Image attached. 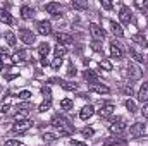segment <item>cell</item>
<instances>
[{
	"label": "cell",
	"instance_id": "15",
	"mask_svg": "<svg viewBox=\"0 0 148 146\" xmlns=\"http://www.w3.org/2000/svg\"><path fill=\"white\" fill-rule=\"evenodd\" d=\"M138 100H140L141 103H147L148 102V83H143V84H141V88H140V91H138Z\"/></svg>",
	"mask_w": 148,
	"mask_h": 146
},
{
	"label": "cell",
	"instance_id": "19",
	"mask_svg": "<svg viewBox=\"0 0 148 146\" xmlns=\"http://www.w3.org/2000/svg\"><path fill=\"white\" fill-rule=\"evenodd\" d=\"M110 28H112V33H114L117 38H122V36H124V29H122V26H121V24H117V23H114V21H112V23H110Z\"/></svg>",
	"mask_w": 148,
	"mask_h": 146
},
{
	"label": "cell",
	"instance_id": "32",
	"mask_svg": "<svg viewBox=\"0 0 148 146\" xmlns=\"http://www.w3.org/2000/svg\"><path fill=\"white\" fill-rule=\"evenodd\" d=\"M50 108H52V102H47V100H45V102L38 107V112L43 113V112H47V110H50Z\"/></svg>",
	"mask_w": 148,
	"mask_h": 146
},
{
	"label": "cell",
	"instance_id": "31",
	"mask_svg": "<svg viewBox=\"0 0 148 146\" xmlns=\"http://www.w3.org/2000/svg\"><path fill=\"white\" fill-rule=\"evenodd\" d=\"M43 141L45 143H53V141H57V136L52 134V132H45L43 134Z\"/></svg>",
	"mask_w": 148,
	"mask_h": 146
},
{
	"label": "cell",
	"instance_id": "40",
	"mask_svg": "<svg viewBox=\"0 0 148 146\" xmlns=\"http://www.w3.org/2000/svg\"><path fill=\"white\" fill-rule=\"evenodd\" d=\"M122 91H124L127 96H133V95H134V91H133V88H131V86H122Z\"/></svg>",
	"mask_w": 148,
	"mask_h": 146
},
{
	"label": "cell",
	"instance_id": "44",
	"mask_svg": "<svg viewBox=\"0 0 148 146\" xmlns=\"http://www.w3.org/2000/svg\"><path fill=\"white\" fill-rule=\"evenodd\" d=\"M7 55H9L7 48H5V46H2V48H0V57H7Z\"/></svg>",
	"mask_w": 148,
	"mask_h": 146
},
{
	"label": "cell",
	"instance_id": "2",
	"mask_svg": "<svg viewBox=\"0 0 148 146\" xmlns=\"http://www.w3.org/2000/svg\"><path fill=\"white\" fill-rule=\"evenodd\" d=\"M109 129H110V132H114V134H122V132L126 131V122H124V119H122V117H117L115 120H112V124L109 126Z\"/></svg>",
	"mask_w": 148,
	"mask_h": 146
},
{
	"label": "cell",
	"instance_id": "10",
	"mask_svg": "<svg viewBox=\"0 0 148 146\" xmlns=\"http://www.w3.org/2000/svg\"><path fill=\"white\" fill-rule=\"evenodd\" d=\"M129 134H131L133 138L143 136V134H145V126H143V124H140V122L133 124V126H131V129H129Z\"/></svg>",
	"mask_w": 148,
	"mask_h": 146
},
{
	"label": "cell",
	"instance_id": "42",
	"mask_svg": "<svg viewBox=\"0 0 148 146\" xmlns=\"http://www.w3.org/2000/svg\"><path fill=\"white\" fill-rule=\"evenodd\" d=\"M67 76H69V77L76 76V67H74L73 64H69V69H67Z\"/></svg>",
	"mask_w": 148,
	"mask_h": 146
},
{
	"label": "cell",
	"instance_id": "28",
	"mask_svg": "<svg viewBox=\"0 0 148 146\" xmlns=\"http://www.w3.org/2000/svg\"><path fill=\"white\" fill-rule=\"evenodd\" d=\"M74 107V102L71 98H64L62 102H60V108L62 110H71Z\"/></svg>",
	"mask_w": 148,
	"mask_h": 146
},
{
	"label": "cell",
	"instance_id": "11",
	"mask_svg": "<svg viewBox=\"0 0 148 146\" xmlns=\"http://www.w3.org/2000/svg\"><path fill=\"white\" fill-rule=\"evenodd\" d=\"M45 10L48 12V14H52V16H59V12H60V3L59 2H50V3H45Z\"/></svg>",
	"mask_w": 148,
	"mask_h": 146
},
{
	"label": "cell",
	"instance_id": "4",
	"mask_svg": "<svg viewBox=\"0 0 148 146\" xmlns=\"http://www.w3.org/2000/svg\"><path fill=\"white\" fill-rule=\"evenodd\" d=\"M36 28H38V33L47 36V35H52V23L50 21H38L36 23Z\"/></svg>",
	"mask_w": 148,
	"mask_h": 146
},
{
	"label": "cell",
	"instance_id": "14",
	"mask_svg": "<svg viewBox=\"0 0 148 146\" xmlns=\"http://www.w3.org/2000/svg\"><path fill=\"white\" fill-rule=\"evenodd\" d=\"M95 113V108H93V105H86V107H83L81 112H79V119H83V120H88L91 115Z\"/></svg>",
	"mask_w": 148,
	"mask_h": 146
},
{
	"label": "cell",
	"instance_id": "13",
	"mask_svg": "<svg viewBox=\"0 0 148 146\" xmlns=\"http://www.w3.org/2000/svg\"><path fill=\"white\" fill-rule=\"evenodd\" d=\"M55 40L60 43V45H71V43H74V40H73V36L71 35H66V33H57L55 35Z\"/></svg>",
	"mask_w": 148,
	"mask_h": 146
},
{
	"label": "cell",
	"instance_id": "18",
	"mask_svg": "<svg viewBox=\"0 0 148 146\" xmlns=\"http://www.w3.org/2000/svg\"><path fill=\"white\" fill-rule=\"evenodd\" d=\"M33 14H35V12H33V9H31L29 5H23V7H21V17H23V19H31Z\"/></svg>",
	"mask_w": 148,
	"mask_h": 146
},
{
	"label": "cell",
	"instance_id": "47",
	"mask_svg": "<svg viewBox=\"0 0 148 146\" xmlns=\"http://www.w3.org/2000/svg\"><path fill=\"white\" fill-rule=\"evenodd\" d=\"M9 108H10V105L7 103V105H3V107H2V112H3V113H7V112H9Z\"/></svg>",
	"mask_w": 148,
	"mask_h": 146
},
{
	"label": "cell",
	"instance_id": "16",
	"mask_svg": "<svg viewBox=\"0 0 148 146\" xmlns=\"http://www.w3.org/2000/svg\"><path fill=\"white\" fill-rule=\"evenodd\" d=\"M110 55H112V59H115V60H121V59H122V50H121L115 43L110 45Z\"/></svg>",
	"mask_w": 148,
	"mask_h": 146
},
{
	"label": "cell",
	"instance_id": "27",
	"mask_svg": "<svg viewBox=\"0 0 148 146\" xmlns=\"http://www.w3.org/2000/svg\"><path fill=\"white\" fill-rule=\"evenodd\" d=\"M83 76H84V79H88V83H90V84H91V83H97V74L93 72L91 69H86Z\"/></svg>",
	"mask_w": 148,
	"mask_h": 146
},
{
	"label": "cell",
	"instance_id": "3",
	"mask_svg": "<svg viewBox=\"0 0 148 146\" xmlns=\"http://www.w3.org/2000/svg\"><path fill=\"white\" fill-rule=\"evenodd\" d=\"M19 38H21V41H24L26 45H33V43L36 41L33 31H29L28 28H21V29H19Z\"/></svg>",
	"mask_w": 148,
	"mask_h": 146
},
{
	"label": "cell",
	"instance_id": "48",
	"mask_svg": "<svg viewBox=\"0 0 148 146\" xmlns=\"http://www.w3.org/2000/svg\"><path fill=\"white\" fill-rule=\"evenodd\" d=\"M41 65H45V67H47V65H48V60H47V59H41Z\"/></svg>",
	"mask_w": 148,
	"mask_h": 146
},
{
	"label": "cell",
	"instance_id": "35",
	"mask_svg": "<svg viewBox=\"0 0 148 146\" xmlns=\"http://www.w3.org/2000/svg\"><path fill=\"white\" fill-rule=\"evenodd\" d=\"M50 65H52V69H55V71H57V69H60V65H62V59L55 57V59H53V62H52Z\"/></svg>",
	"mask_w": 148,
	"mask_h": 146
},
{
	"label": "cell",
	"instance_id": "38",
	"mask_svg": "<svg viewBox=\"0 0 148 146\" xmlns=\"http://www.w3.org/2000/svg\"><path fill=\"white\" fill-rule=\"evenodd\" d=\"M81 132H83V136H86V138H88V136H93V134H95V131H93L91 127H84V129H83Z\"/></svg>",
	"mask_w": 148,
	"mask_h": 146
},
{
	"label": "cell",
	"instance_id": "1",
	"mask_svg": "<svg viewBox=\"0 0 148 146\" xmlns=\"http://www.w3.org/2000/svg\"><path fill=\"white\" fill-rule=\"evenodd\" d=\"M52 126L57 127L62 136H71L74 132V127L71 126V122H69L66 117H62V115H55V117L52 119Z\"/></svg>",
	"mask_w": 148,
	"mask_h": 146
},
{
	"label": "cell",
	"instance_id": "34",
	"mask_svg": "<svg viewBox=\"0 0 148 146\" xmlns=\"http://www.w3.org/2000/svg\"><path fill=\"white\" fill-rule=\"evenodd\" d=\"M126 108L129 110L131 113H134V112H136V103H134L133 100H126Z\"/></svg>",
	"mask_w": 148,
	"mask_h": 146
},
{
	"label": "cell",
	"instance_id": "23",
	"mask_svg": "<svg viewBox=\"0 0 148 146\" xmlns=\"http://www.w3.org/2000/svg\"><path fill=\"white\" fill-rule=\"evenodd\" d=\"M103 146H126V141H122L119 138H112V139H107Z\"/></svg>",
	"mask_w": 148,
	"mask_h": 146
},
{
	"label": "cell",
	"instance_id": "22",
	"mask_svg": "<svg viewBox=\"0 0 148 146\" xmlns=\"http://www.w3.org/2000/svg\"><path fill=\"white\" fill-rule=\"evenodd\" d=\"M71 5H73L76 10H86V9H88V3H86L84 0H73Z\"/></svg>",
	"mask_w": 148,
	"mask_h": 146
},
{
	"label": "cell",
	"instance_id": "45",
	"mask_svg": "<svg viewBox=\"0 0 148 146\" xmlns=\"http://www.w3.org/2000/svg\"><path fill=\"white\" fill-rule=\"evenodd\" d=\"M141 113H143V117H147V119H148V103L145 105V107H143V110H141Z\"/></svg>",
	"mask_w": 148,
	"mask_h": 146
},
{
	"label": "cell",
	"instance_id": "39",
	"mask_svg": "<svg viewBox=\"0 0 148 146\" xmlns=\"http://www.w3.org/2000/svg\"><path fill=\"white\" fill-rule=\"evenodd\" d=\"M5 146H23V145L17 139H9V141H5Z\"/></svg>",
	"mask_w": 148,
	"mask_h": 146
},
{
	"label": "cell",
	"instance_id": "17",
	"mask_svg": "<svg viewBox=\"0 0 148 146\" xmlns=\"http://www.w3.org/2000/svg\"><path fill=\"white\" fill-rule=\"evenodd\" d=\"M59 84H60V88H64L66 91H76V89H77V84H76V83H69V81L59 79Z\"/></svg>",
	"mask_w": 148,
	"mask_h": 146
},
{
	"label": "cell",
	"instance_id": "36",
	"mask_svg": "<svg viewBox=\"0 0 148 146\" xmlns=\"http://www.w3.org/2000/svg\"><path fill=\"white\" fill-rule=\"evenodd\" d=\"M91 48L95 50V52H102V41H91Z\"/></svg>",
	"mask_w": 148,
	"mask_h": 146
},
{
	"label": "cell",
	"instance_id": "20",
	"mask_svg": "<svg viewBox=\"0 0 148 146\" xmlns=\"http://www.w3.org/2000/svg\"><path fill=\"white\" fill-rule=\"evenodd\" d=\"M0 21H2V23H5V24H12V16L9 14V10L0 9Z\"/></svg>",
	"mask_w": 148,
	"mask_h": 146
},
{
	"label": "cell",
	"instance_id": "8",
	"mask_svg": "<svg viewBox=\"0 0 148 146\" xmlns=\"http://www.w3.org/2000/svg\"><path fill=\"white\" fill-rule=\"evenodd\" d=\"M127 74H129V77L131 79H134V81H138V79H141V69L136 65V64H131V62H127Z\"/></svg>",
	"mask_w": 148,
	"mask_h": 146
},
{
	"label": "cell",
	"instance_id": "29",
	"mask_svg": "<svg viewBox=\"0 0 148 146\" xmlns=\"http://www.w3.org/2000/svg\"><path fill=\"white\" fill-rule=\"evenodd\" d=\"M5 40H7V45L9 46H16V35L12 31H7L5 33Z\"/></svg>",
	"mask_w": 148,
	"mask_h": 146
},
{
	"label": "cell",
	"instance_id": "26",
	"mask_svg": "<svg viewBox=\"0 0 148 146\" xmlns=\"http://www.w3.org/2000/svg\"><path fill=\"white\" fill-rule=\"evenodd\" d=\"M129 55H131L136 62H143V55H141V53H140L134 46H129Z\"/></svg>",
	"mask_w": 148,
	"mask_h": 146
},
{
	"label": "cell",
	"instance_id": "25",
	"mask_svg": "<svg viewBox=\"0 0 148 146\" xmlns=\"http://www.w3.org/2000/svg\"><path fill=\"white\" fill-rule=\"evenodd\" d=\"M133 41L138 43V45L143 46V48H147L148 46V41H147V38L143 36V35H134V36H133Z\"/></svg>",
	"mask_w": 148,
	"mask_h": 146
},
{
	"label": "cell",
	"instance_id": "9",
	"mask_svg": "<svg viewBox=\"0 0 148 146\" xmlns=\"http://www.w3.org/2000/svg\"><path fill=\"white\" fill-rule=\"evenodd\" d=\"M90 89L95 91V93H98V95H109V93H110V88L105 86V84H100L98 81H97V83H91V84H90Z\"/></svg>",
	"mask_w": 148,
	"mask_h": 146
},
{
	"label": "cell",
	"instance_id": "49",
	"mask_svg": "<svg viewBox=\"0 0 148 146\" xmlns=\"http://www.w3.org/2000/svg\"><path fill=\"white\" fill-rule=\"evenodd\" d=\"M3 69V62H2V57H0V71Z\"/></svg>",
	"mask_w": 148,
	"mask_h": 146
},
{
	"label": "cell",
	"instance_id": "33",
	"mask_svg": "<svg viewBox=\"0 0 148 146\" xmlns=\"http://www.w3.org/2000/svg\"><path fill=\"white\" fill-rule=\"evenodd\" d=\"M100 67L103 69V71H112V64H110V60H100Z\"/></svg>",
	"mask_w": 148,
	"mask_h": 146
},
{
	"label": "cell",
	"instance_id": "6",
	"mask_svg": "<svg viewBox=\"0 0 148 146\" xmlns=\"http://www.w3.org/2000/svg\"><path fill=\"white\" fill-rule=\"evenodd\" d=\"M33 126V122L31 120H19V122H16L14 126H12V132H24V131H28L29 127Z\"/></svg>",
	"mask_w": 148,
	"mask_h": 146
},
{
	"label": "cell",
	"instance_id": "41",
	"mask_svg": "<svg viewBox=\"0 0 148 146\" xmlns=\"http://www.w3.org/2000/svg\"><path fill=\"white\" fill-rule=\"evenodd\" d=\"M19 98H21V100H29V98H31V93H29V91H21V93H19Z\"/></svg>",
	"mask_w": 148,
	"mask_h": 146
},
{
	"label": "cell",
	"instance_id": "30",
	"mask_svg": "<svg viewBox=\"0 0 148 146\" xmlns=\"http://www.w3.org/2000/svg\"><path fill=\"white\" fill-rule=\"evenodd\" d=\"M41 95L45 96V100H47V102H52V91H50V88L43 86V88H41Z\"/></svg>",
	"mask_w": 148,
	"mask_h": 146
},
{
	"label": "cell",
	"instance_id": "43",
	"mask_svg": "<svg viewBox=\"0 0 148 146\" xmlns=\"http://www.w3.org/2000/svg\"><path fill=\"white\" fill-rule=\"evenodd\" d=\"M102 7H103V9H107V10H110V9H112V3L109 2V0H102Z\"/></svg>",
	"mask_w": 148,
	"mask_h": 146
},
{
	"label": "cell",
	"instance_id": "7",
	"mask_svg": "<svg viewBox=\"0 0 148 146\" xmlns=\"http://www.w3.org/2000/svg\"><path fill=\"white\" fill-rule=\"evenodd\" d=\"M88 28H90V33H91V36L95 38L97 41H98V40H103V38H105V31H103V29H102V28H100L98 24L91 23V24H90Z\"/></svg>",
	"mask_w": 148,
	"mask_h": 146
},
{
	"label": "cell",
	"instance_id": "12",
	"mask_svg": "<svg viewBox=\"0 0 148 146\" xmlns=\"http://www.w3.org/2000/svg\"><path fill=\"white\" fill-rule=\"evenodd\" d=\"M114 105L112 103H105V105H102V108L98 110V115L102 117V119H107V117H110L112 113H114Z\"/></svg>",
	"mask_w": 148,
	"mask_h": 146
},
{
	"label": "cell",
	"instance_id": "37",
	"mask_svg": "<svg viewBox=\"0 0 148 146\" xmlns=\"http://www.w3.org/2000/svg\"><path fill=\"white\" fill-rule=\"evenodd\" d=\"M134 5H136L138 9H143V10H147V9H148V2H141V0L134 2Z\"/></svg>",
	"mask_w": 148,
	"mask_h": 146
},
{
	"label": "cell",
	"instance_id": "24",
	"mask_svg": "<svg viewBox=\"0 0 148 146\" xmlns=\"http://www.w3.org/2000/svg\"><path fill=\"white\" fill-rule=\"evenodd\" d=\"M53 52H55V57H59V59H62V57H64V55L67 53V48H66L64 45H60V43H57V45H55V50H53Z\"/></svg>",
	"mask_w": 148,
	"mask_h": 146
},
{
	"label": "cell",
	"instance_id": "21",
	"mask_svg": "<svg viewBox=\"0 0 148 146\" xmlns=\"http://www.w3.org/2000/svg\"><path fill=\"white\" fill-rule=\"evenodd\" d=\"M48 52H50V45H48L47 41H45V43H41V45L38 46V53L41 55V59H47Z\"/></svg>",
	"mask_w": 148,
	"mask_h": 146
},
{
	"label": "cell",
	"instance_id": "46",
	"mask_svg": "<svg viewBox=\"0 0 148 146\" xmlns=\"http://www.w3.org/2000/svg\"><path fill=\"white\" fill-rule=\"evenodd\" d=\"M71 146H88V145H84V143H79V141H71Z\"/></svg>",
	"mask_w": 148,
	"mask_h": 146
},
{
	"label": "cell",
	"instance_id": "5",
	"mask_svg": "<svg viewBox=\"0 0 148 146\" xmlns=\"http://www.w3.org/2000/svg\"><path fill=\"white\" fill-rule=\"evenodd\" d=\"M119 19H121V23H122V24H129V23H131L133 14H131L129 7H126V5H122V7H121V10H119Z\"/></svg>",
	"mask_w": 148,
	"mask_h": 146
}]
</instances>
